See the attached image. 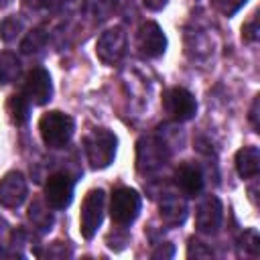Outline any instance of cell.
<instances>
[{
    "label": "cell",
    "instance_id": "obj_1",
    "mask_svg": "<svg viewBox=\"0 0 260 260\" xmlns=\"http://www.w3.org/2000/svg\"><path fill=\"white\" fill-rule=\"evenodd\" d=\"M73 130H75L73 118L69 114H65V112H59V110H51V112L43 114L41 120H39L41 138L51 148L65 146L71 140Z\"/></svg>",
    "mask_w": 260,
    "mask_h": 260
},
{
    "label": "cell",
    "instance_id": "obj_2",
    "mask_svg": "<svg viewBox=\"0 0 260 260\" xmlns=\"http://www.w3.org/2000/svg\"><path fill=\"white\" fill-rule=\"evenodd\" d=\"M83 144H85V154H87L89 167L91 169H106L112 165V160L116 156L118 138L108 128H93L85 136Z\"/></svg>",
    "mask_w": 260,
    "mask_h": 260
},
{
    "label": "cell",
    "instance_id": "obj_3",
    "mask_svg": "<svg viewBox=\"0 0 260 260\" xmlns=\"http://www.w3.org/2000/svg\"><path fill=\"white\" fill-rule=\"evenodd\" d=\"M104 205H106V193L104 189H91L85 193L81 203V215H79V232L85 240H91L104 219Z\"/></svg>",
    "mask_w": 260,
    "mask_h": 260
},
{
    "label": "cell",
    "instance_id": "obj_4",
    "mask_svg": "<svg viewBox=\"0 0 260 260\" xmlns=\"http://www.w3.org/2000/svg\"><path fill=\"white\" fill-rule=\"evenodd\" d=\"M140 213V195L130 187H118L110 199V215L118 225H130Z\"/></svg>",
    "mask_w": 260,
    "mask_h": 260
},
{
    "label": "cell",
    "instance_id": "obj_5",
    "mask_svg": "<svg viewBox=\"0 0 260 260\" xmlns=\"http://www.w3.org/2000/svg\"><path fill=\"white\" fill-rule=\"evenodd\" d=\"M162 108L167 116L175 122H187L197 112V102L185 87H171L162 93Z\"/></svg>",
    "mask_w": 260,
    "mask_h": 260
},
{
    "label": "cell",
    "instance_id": "obj_6",
    "mask_svg": "<svg viewBox=\"0 0 260 260\" xmlns=\"http://www.w3.org/2000/svg\"><path fill=\"white\" fill-rule=\"evenodd\" d=\"M136 49L146 59L160 57L167 49V37L162 32V28L152 20L144 22L138 28V35H136Z\"/></svg>",
    "mask_w": 260,
    "mask_h": 260
},
{
    "label": "cell",
    "instance_id": "obj_7",
    "mask_svg": "<svg viewBox=\"0 0 260 260\" xmlns=\"http://www.w3.org/2000/svg\"><path fill=\"white\" fill-rule=\"evenodd\" d=\"M22 93L28 98L30 104L45 106L53 95V81H51L49 71L43 67H35L32 71H28V75L24 79Z\"/></svg>",
    "mask_w": 260,
    "mask_h": 260
},
{
    "label": "cell",
    "instance_id": "obj_8",
    "mask_svg": "<svg viewBox=\"0 0 260 260\" xmlns=\"http://www.w3.org/2000/svg\"><path fill=\"white\" fill-rule=\"evenodd\" d=\"M73 199V179L67 173H53L45 183V201L53 209H65Z\"/></svg>",
    "mask_w": 260,
    "mask_h": 260
},
{
    "label": "cell",
    "instance_id": "obj_9",
    "mask_svg": "<svg viewBox=\"0 0 260 260\" xmlns=\"http://www.w3.org/2000/svg\"><path fill=\"white\" fill-rule=\"evenodd\" d=\"M124 51H126V32L120 26H114V28L102 32V37L95 43V53L106 65L118 63L122 59Z\"/></svg>",
    "mask_w": 260,
    "mask_h": 260
},
{
    "label": "cell",
    "instance_id": "obj_10",
    "mask_svg": "<svg viewBox=\"0 0 260 260\" xmlns=\"http://www.w3.org/2000/svg\"><path fill=\"white\" fill-rule=\"evenodd\" d=\"M26 197V179L20 171H10L0 179V203L4 207H18Z\"/></svg>",
    "mask_w": 260,
    "mask_h": 260
},
{
    "label": "cell",
    "instance_id": "obj_11",
    "mask_svg": "<svg viewBox=\"0 0 260 260\" xmlns=\"http://www.w3.org/2000/svg\"><path fill=\"white\" fill-rule=\"evenodd\" d=\"M195 225L203 234H215L221 225V203L217 197H207L195 211Z\"/></svg>",
    "mask_w": 260,
    "mask_h": 260
},
{
    "label": "cell",
    "instance_id": "obj_12",
    "mask_svg": "<svg viewBox=\"0 0 260 260\" xmlns=\"http://www.w3.org/2000/svg\"><path fill=\"white\" fill-rule=\"evenodd\" d=\"M175 183L187 197H195L203 189V177L193 165H181L175 173Z\"/></svg>",
    "mask_w": 260,
    "mask_h": 260
},
{
    "label": "cell",
    "instance_id": "obj_13",
    "mask_svg": "<svg viewBox=\"0 0 260 260\" xmlns=\"http://www.w3.org/2000/svg\"><path fill=\"white\" fill-rule=\"evenodd\" d=\"M236 171L242 179L256 177L260 171V150L256 146H244L236 152Z\"/></svg>",
    "mask_w": 260,
    "mask_h": 260
},
{
    "label": "cell",
    "instance_id": "obj_14",
    "mask_svg": "<svg viewBox=\"0 0 260 260\" xmlns=\"http://www.w3.org/2000/svg\"><path fill=\"white\" fill-rule=\"evenodd\" d=\"M6 114L10 118L12 124L16 126H22L28 122V116H30V102L24 93H14L8 98L6 102Z\"/></svg>",
    "mask_w": 260,
    "mask_h": 260
},
{
    "label": "cell",
    "instance_id": "obj_15",
    "mask_svg": "<svg viewBox=\"0 0 260 260\" xmlns=\"http://www.w3.org/2000/svg\"><path fill=\"white\" fill-rule=\"evenodd\" d=\"M20 73V63L16 55L2 51L0 53V83H12Z\"/></svg>",
    "mask_w": 260,
    "mask_h": 260
},
{
    "label": "cell",
    "instance_id": "obj_16",
    "mask_svg": "<svg viewBox=\"0 0 260 260\" xmlns=\"http://www.w3.org/2000/svg\"><path fill=\"white\" fill-rule=\"evenodd\" d=\"M43 43H45V35H43L41 28H37V30H32V32L26 37V41L22 43V53L39 51V49L43 47Z\"/></svg>",
    "mask_w": 260,
    "mask_h": 260
},
{
    "label": "cell",
    "instance_id": "obj_17",
    "mask_svg": "<svg viewBox=\"0 0 260 260\" xmlns=\"http://www.w3.org/2000/svg\"><path fill=\"white\" fill-rule=\"evenodd\" d=\"M187 256L189 258H211L213 252L209 248H205V244L197 242V240H189V248H187Z\"/></svg>",
    "mask_w": 260,
    "mask_h": 260
},
{
    "label": "cell",
    "instance_id": "obj_18",
    "mask_svg": "<svg viewBox=\"0 0 260 260\" xmlns=\"http://www.w3.org/2000/svg\"><path fill=\"white\" fill-rule=\"evenodd\" d=\"M242 37H244L246 43H254L258 39V18H256V14L248 24L242 26Z\"/></svg>",
    "mask_w": 260,
    "mask_h": 260
},
{
    "label": "cell",
    "instance_id": "obj_19",
    "mask_svg": "<svg viewBox=\"0 0 260 260\" xmlns=\"http://www.w3.org/2000/svg\"><path fill=\"white\" fill-rule=\"evenodd\" d=\"M16 30H20V22L16 18L4 20V24H2V39L4 41H12L16 37Z\"/></svg>",
    "mask_w": 260,
    "mask_h": 260
},
{
    "label": "cell",
    "instance_id": "obj_20",
    "mask_svg": "<svg viewBox=\"0 0 260 260\" xmlns=\"http://www.w3.org/2000/svg\"><path fill=\"white\" fill-rule=\"evenodd\" d=\"M258 104H260V98L256 95L254 102H252V108H250V122H252V126H254L256 132H258V128H260V124H258Z\"/></svg>",
    "mask_w": 260,
    "mask_h": 260
},
{
    "label": "cell",
    "instance_id": "obj_21",
    "mask_svg": "<svg viewBox=\"0 0 260 260\" xmlns=\"http://www.w3.org/2000/svg\"><path fill=\"white\" fill-rule=\"evenodd\" d=\"M169 0H142V4L148 8V10H162L167 6Z\"/></svg>",
    "mask_w": 260,
    "mask_h": 260
},
{
    "label": "cell",
    "instance_id": "obj_22",
    "mask_svg": "<svg viewBox=\"0 0 260 260\" xmlns=\"http://www.w3.org/2000/svg\"><path fill=\"white\" fill-rule=\"evenodd\" d=\"M43 2H45V4H47V6H49V4H51V2H59V0H43Z\"/></svg>",
    "mask_w": 260,
    "mask_h": 260
}]
</instances>
